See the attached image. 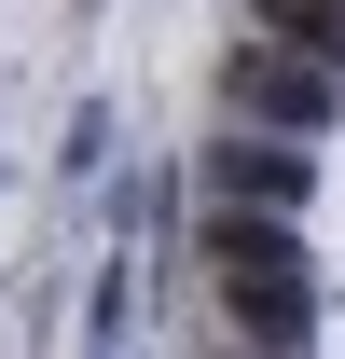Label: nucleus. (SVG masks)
Segmentation results:
<instances>
[{"mask_svg": "<svg viewBox=\"0 0 345 359\" xmlns=\"http://www.w3.org/2000/svg\"><path fill=\"white\" fill-rule=\"evenodd\" d=\"M194 263H208L235 346H304V332H318V276H304L290 208H235V194H221L208 222H194Z\"/></svg>", "mask_w": 345, "mask_h": 359, "instance_id": "nucleus-1", "label": "nucleus"}, {"mask_svg": "<svg viewBox=\"0 0 345 359\" xmlns=\"http://www.w3.org/2000/svg\"><path fill=\"white\" fill-rule=\"evenodd\" d=\"M221 111H235V125H276V138H318V125L345 111V69L262 28V42H235V55H221Z\"/></svg>", "mask_w": 345, "mask_h": 359, "instance_id": "nucleus-2", "label": "nucleus"}, {"mask_svg": "<svg viewBox=\"0 0 345 359\" xmlns=\"http://www.w3.org/2000/svg\"><path fill=\"white\" fill-rule=\"evenodd\" d=\"M304 180L318 166H304V138H276V125H235L208 152V194H235V208H304Z\"/></svg>", "mask_w": 345, "mask_h": 359, "instance_id": "nucleus-3", "label": "nucleus"}, {"mask_svg": "<svg viewBox=\"0 0 345 359\" xmlns=\"http://www.w3.org/2000/svg\"><path fill=\"white\" fill-rule=\"evenodd\" d=\"M262 28H276V42H304V55H332L345 69V0H249Z\"/></svg>", "mask_w": 345, "mask_h": 359, "instance_id": "nucleus-4", "label": "nucleus"}, {"mask_svg": "<svg viewBox=\"0 0 345 359\" xmlns=\"http://www.w3.org/2000/svg\"><path fill=\"white\" fill-rule=\"evenodd\" d=\"M55 166H69V180H97V166H111V111H69V152H55Z\"/></svg>", "mask_w": 345, "mask_h": 359, "instance_id": "nucleus-5", "label": "nucleus"}, {"mask_svg": "<svg viewBox=\"0 0 345 359\" xmlns=\"http://www.w3.org/2000/svg\"><path fill=\"white\" fill-rule=\"evenodd\" d=\"M235 359H290V346H235Z\"/></svg>", "mask_w": 345, "mask_h": 359, "instance_id": "nucleus-6", "label": "nucleus"}]
</instances>
